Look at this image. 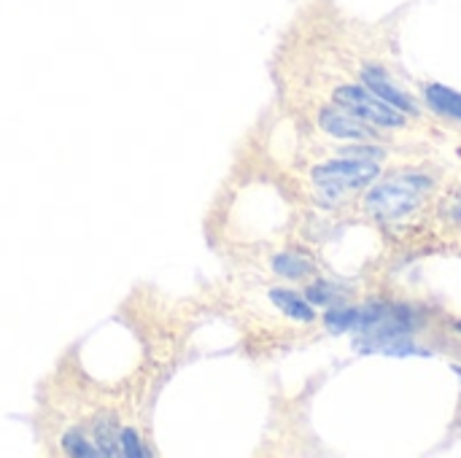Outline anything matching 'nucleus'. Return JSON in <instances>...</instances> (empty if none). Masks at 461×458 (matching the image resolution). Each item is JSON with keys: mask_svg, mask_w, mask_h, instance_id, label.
<instances>
[{"mask_svg": "<svg viewBox=\"0 0 461 458\" xmlns=\"http://www.w3.org/2000/svg\"><path fill=\"white\" fill-rule=\"evenodd\" d=\"M421 324V316L411 305L397 302H370L359 308L354 324V346L362 354H386V356H411L427 354L413 346V332Z\"/></svg>", "mask_w": 461, "mask_h": 458, "instance_id": "1", "label": "nucleus"}, {"mask_svg": "<svg viewBox=\"0 0 461 458\" xmlns=\"http://www.w3.org/2000/svg\"><path fill=\"white\" fill-rule=\"evenodd\" d=\"M429 189H432V181L421 173H394L392 178L381 181L378 186L367 192L365 208L375 219L394 221V219L413 213Z\"/></svg>", "mask_w": 461, "mask_h": 458, "instance_id": "2", "label": "nucleus"}, {"mask_svg": "<svg viewBox=\"0 0 461 458\" xmlns=\"http://www.w3.org/2000/svg\"><path fill=\"white\" fill-rule=\"evenodd\" d=\"M335 103L343 111L354 113L357 119H362L367 124H375V127H402L405 124L402 111H397L394 105H389L386 100H381L378 94H373L365 86H354V84L338 86L335 89Z\"/></svg>", "mask_w": 461, "mask_h": 458, "instance_id": "3", "label": "nucleus"}, {"mask_svg": "<svg viewBox=\"0 0 461 458\" xmlns=\"http://www.w3.org/2000/svg\"><path fill=\"white\" fill-rule=\"evenodd\" d=\"M381 173L378 159H332L313 167V181L327 192H351L375 181Z\"/></svg>", "mask_w": 461, "mask_h": 458, "instance_id": "4", "label": "nucleus"}, {"mask_svg": "<svg viewBox=\"0 0 461 458\" xmlns=\"http://www.w3.org/2000/svg\"><path fill=\"white\" fill-rule=\"evenodd\" d=\"M362 78H365V84H367V89L373 92V94H378L381 100H386L389 105H394L397 111H402V113H416V103H413V97L408 94V92H402L389 76H386V70L384 67H378V65H367L365 70H362Z\"/></svg>", "mask_w": 461, "mask_h": 458, "instance_id": "5", "label": "nucleus"}, {"mask_svg": "<svg viewBox=\"0 0 461 458\" xmlns=\"http://www.w3.org/2000/svg\"><path fill=\"white\" fill-rule=\"evenodd\" d=\"M319 124H321L330 135H335V138H348V140H373V135H375L362 119H357L354 113L335 111V108H324V111L319 113Z\"/></svg>", "mask_w": 461, "mask_h": 458, "instance_id": "6", "label": "nucleus"}, {"mask_svg": "<svg viewBox=\"0 0 461 458\" xmlns=\"http://www.w3.org/2000/svg\"><path fill=\"white\" fill-rule=\"evenodd\" d=\"M427 103L443 113V116H451L461 121V92L451 89V86H443V84H429L427 86Z\"/></svg>", "mask_w": 461, "mask_h": 458, "instance_id": "7", "label": "nucleus"}, {"mask_svg": "<svg viewBox=\"0 0 461 458\" xmlns=\"http://www.w3.org/2000/svg\"><path fill=\"white\" fill-rule=\"evenodd\" d=\"M270 300L289 316V319H294V321H303V324H308V321H313L316 319V313H313V308H311V302L308 300H303L300 294H294V292H286V289H273L270 292Z\"/></svg>", "mask_w": 461, "mask_h": 458, "instance_id": "8", "label": "nucleus"}, {"mask_svg": "<svg viewBox=\"0 0 461 458\" xmlns=\"http://www.w3.org/2000/svg\"><path fill=\"white\" fill-rule=\"evenodd\" d=\"M273 267H276V273L284 275V278H303V275H308V273L313 270V265H311L305 256L294 254V251L278 254V256L273 259Z\"/></svg>", "mask_w": 461, "mask_h": 458, "instance_id": "9", "label": "nucleus"}, {"mask_svg": "<svg viewBox=\"0 0 461 458\" xmlns=\"http://www.w3.org/2000/svg\"><path fill=\"white\" fill-rule=\"evenodd\" d=\"M357 316L359 310L357 308H335L324 316V324L332 335H343V332H351L354 324H357Z\"/></svg>", "mask_w": 461, "mask_h": 458, "instance_id": "10", "label": "nucleus"}, {"mask_svg": "<svg viewBox=\"0 0 461 458\" xmlns=\"http://www.w3.org/2000/svg\"><path fill=\"white\" fill-rule=\"evenodd\" d=\"M65 451L73 454V456H100L97 448H92V443L81 435V432H68L65 440H62Z\"/></svg>", "mask_w": 461, "mask_h": 458, "instance_id": "11", "label": "nucleus"}, {"mask_svg": "<svg viewBox=\"0 0 461 458\" xmlns=\"http://www.w3.org/2000/svg\"><path fill=\"white\" fill-rule=\"evenodd\" d=\"M119 456H149V451L143 448V443L138 440V435L132 429H122L119 432Z\"/></svg>", "mask_w": 461, "mask_h": 458, "instance_id": "12", "label": "nucleus"}, {"mask_svg": "<svg viewBox=\"0 0 461 458\" xmlns=\"http://www.w3.org/2000/svg\"><path fill=\"white\" fill-rule=\"evenodd\" d=\"M305 294H308V302H313V305H332V302L340 297L338 289H335L332 283H324V281L313 283Z\"/></svg>", "mask_w": 461, "mask_h": 458, "instance_id": "13", "label": "nucleus"}, {"mask_svg": "<svg viewBox=\"0 0 461 458\" xmlns=\"http://www.w3.org/2000/svg\"><path fill=\"white\" fill-rule=\"evenodd\" d=\"M456 219H461V200L456 202Z\"/></svg>", "mask_w": 461, "mask_h": 458, "instance_id": "14", "label": "nucleus"}]
</instances>
